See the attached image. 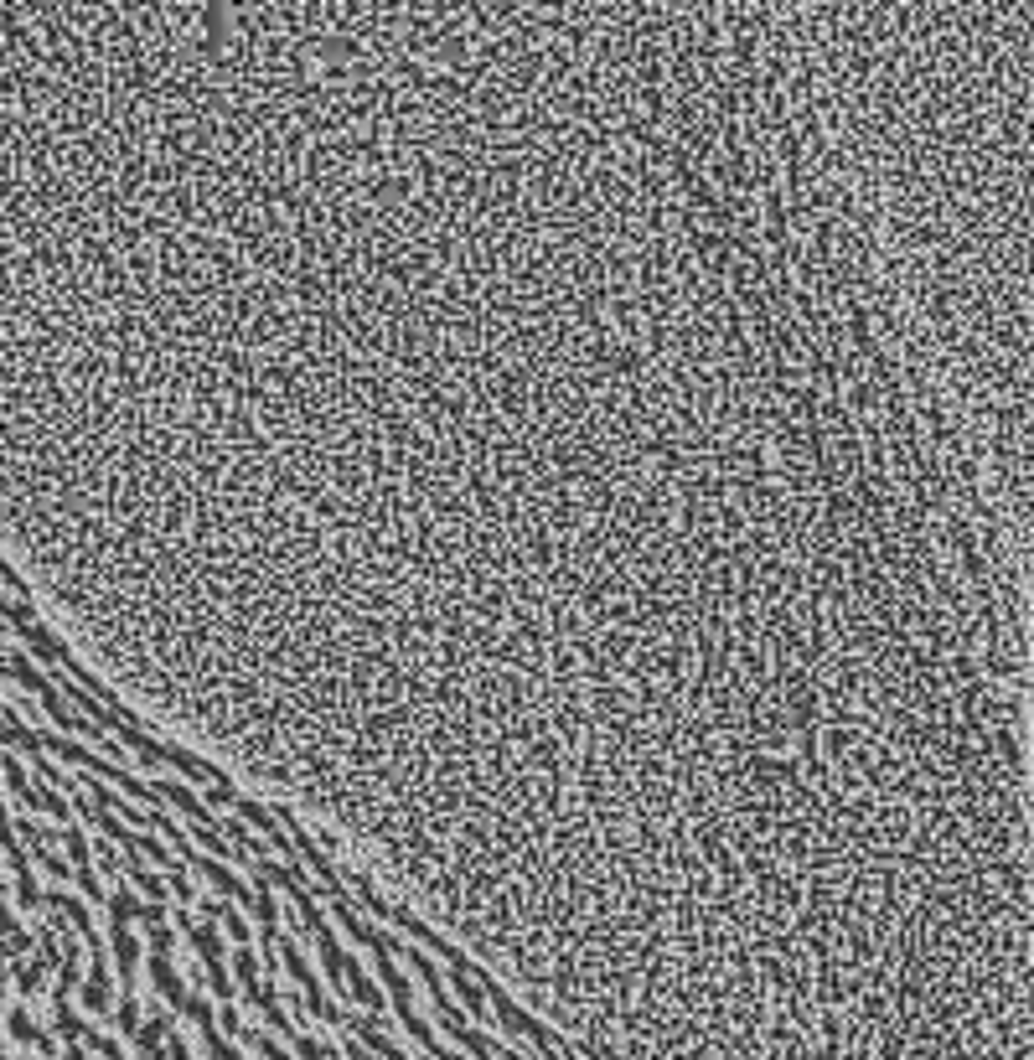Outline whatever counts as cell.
<instances>
[{
    "label": "cell",
    "mask_w": 1034,
    "mask_h": 1060,
    "mask_svg": "<svg viewBox=\"0 0 1034 1060\" xmlns=\"http://www.w3.org/2000/svg\"><path fill=\"white\" fill-rule=\"evenodd\" d=\"M83 1009L88 1014H109L114 1009V988L109 983H83Z\"/></svg>",
    "instance_id": "9c48e42d"
},
{
    "label": "cell",
    "mask_w": 1034,
    "mask_h": 1060,
    "mask_svg": "<svg viewBox=\"0 0 1034 1060\" xmlns=\"http://www.w3.org/2000/svg\"><path fill=\"white\" fill-rule=\"evenodd\" d=\"M218 921H223V926H228V936H233V942H238V947H249V921H243V916H238V911H223V916H218Z\"/></svg>",
    "instance_id": "7c38bea8"
},
{
    "label": "cell",
    "mask_w": 1034,
    "mask_h": 1060,
    "mask_svg": "<svg viewBox=\"0 0 1034 1060\" xmlns=\"http://www.w3.org/2000/svg\"><path fill=\"white\" fill-rule=\"evenodd\" d=\"M207 802H212V807H233V802H238V792H233V786L218 776V781L207 786Z\"/></svg>",
    "instance_id": "4fadbf2b"
},
{
    "label": "cell",
    "mask_w": 1034,
    "mask_h": 1060,
    "mask_svg": "<svg viewBox=\"0 0 1034 1060\" xmlns=\"http://www.w3.org/2000/svg\"><path fill=\"white\" fill-rule=\"evenodd\" d=\"M114 962H119V978H125V993L135 988V967H140V942L130 926H114Z\"/></svg>",
    "instance_id": "277c9868"
},
{
    "label": "cell",
    "mask_w": 1034,
    "mask_h": 1060,
    "mask_svg": "<svg viewBox=\"0 0 1034 1060\" xmlns=\"http://www.w3.org/2000/svg\"><path fill=\"white\" fill-rule=\"evenodd\" d=\"M109 916H114V926H130V921H145V900H140L135 890H119V895L109 900Z\"/></svg>",
    "instance_id": "8992f818"
},
{
    "label": "cell",
    "mask_w": 1034,
    "mask_h": 1060,
    "mask_svg": "<svg viewBox=\"0 0 1034 1060\" xmlns=\"http://www.w3.org/2000/svg\"><path fill=\"white\" fill-rule=\"evenodd\" d=\"M223 1029H228V1035H238V1014H233V1004H223Z\"/></svg>",
    "instance_id": "9a60e30c"
},
{
    "label": "cell",
    "mask_w": 1034,
    "mask_h": 1060,
    "mask_svg": "<svg viewBox=\"0 0 1034 1060\" xmlns=\"http://www.w3.org/2000/svg\"><path fill=\"white\" fill-rule=\"evenodd\" d=\"M99 864H104V874H109V869H119V854H114L109 843H99Z\"/></svg>",
    "instance_id": "5bb4252c"
},
{
    "label": "cell",
    "mask_w": 1034,
    "mask_h": 1060,
    "mask_svg": "<svg viewBox=\"0 0 1034 1060\" xmlns=\"http://www.w3.org/2000/svg\"><path fill=\"white\" fill-rule=\"evenodd\" d=\"M187 864H192V869H202V874H207V880H212V885H218V890H223L228 900H238V905H254V890H243V885L233 880V874H228V864H218V859H197V854H192Z\"/></svg>",
    "instance_id": "3957f363"
},
{
    "label": "cell",
    "mask_w": 1034,
    "mask_h": 1060,
    "mask_svg": "<svg viewBox=\"0 0 1034 1060\" xmlns=\"http://www.w3.org/2000/svg\"><path fill=\"white\" fill-rule=\"evenodd\" d=\"M150 983H156V988H161V998H166V1004H171V1009H187V993H192V988H187V983H181V978H176V967H171V957H150Z\"/></svg>",
    "instance_id": "7a4b0ae2"
},
{
    "label": "cell",
    "mask_w": 1034,
    "mask_h": 1060,
    "mask_svg": "<svg viewBox=\"0 0 1034 1060\" xmlns=\"http://www.w3.org/2000/svg\"><path fill=\"white\" fill-rule=\"evenodd\" d=\"M156 750H161V761H171L176 771H187L192 781H218V776H212V771H207L202 761H192V755H187V750H176V745H156Z\"/></svg>",
    "instance_id": "52a82bcc"
},
{
    "label": "cell",
    "mask_w": 1034,
    "mask_h": 1060,
    "mask_svg": "<svg viewBox=\"0 0 1034 1060\" xmlns=\"http://www.w3.org/2000/svg\"><path fill=\"white\" fill-rule=\"evenodd\" d=\"M311 936H316V952H321V962H326V978H331V988H347V952H342V942L331 936V926L326 921H316L311 926Z\"/></svg>",
    "instance_id": "6da1fadb"
},
{
    "label": "cell",
    "mask_w": 1034,
    "mask_h": 1060,
    "mask_svg": "<svg viewBox=\"0 0 1034 1060\" xmlns=\"http://www.w3.org/2000/svg\"><path fill=\"white\" fill-rule=\"evenodd\" d=\"M114 1019H119V1029H125V1035H135V1029H140V1004H135V993H125V998H119Z\"/></svg>",
    "instance_id": "8fae6325"
},
{
    "label": "cell",
    "mask_w": 1034,
    "mask_h": 1060,
    "mask_svg": "<svg viewBox=\"0 0 1034 1060\" xmlns=\"http://www.w3.org/2000/svg\"><path fill=\"white\" fill-rule=\"evenodd\" d=\"M233 973H238L243 993H254V988H259V957H254V947H238V957H233Z\"/></svg>",
    "instance_id": "ba28073f"
},
{
    "label": "cell",
    "mask_w": 1034,
    "mask_h": 1060,
    "mask_svg": "<svg viewBox=\"0 0 1034 1060\" xmlns=\"http://www.w3.org/2000/svg\"><path fill=\"white\" fill-rule=\"evenodd\" d=\"M238 1035H243V1045H254V1050H259L264 1060H290V1055H285V1050H280L275 1040L264 1035V1029H238Z\"/></svg>",
    "instance_id": "30bf717a"
},
{
    "label": "cell",
    "mask_w": 1034,
    "mask_h": 1060,
    "mask_svg": "<svg viewBox=\"0 0 1034 1060\" xmlns=\"http://www.w3.org/2000/svg\"><path fill=\"white\" fill-rule=\"evenodd\" d=\"M125 874H130V885H135V890H145V895H150V905H161V900H166V880H161V874H150V869H145V859H130V864H125Z\"/></svg>",
    "instance_id": "5b68a950"
},
{
    "label": "cell",
    "mask_w": 1034,
    "mask_h": 1060,
    "mask_svg": "<svg viewBox=\"0 0 1034 1060\" xmlns=\"http://www.w3.org/2000/svg\"><path fill=\"white\" fill-rule=\"evenodd\" d=\"M68 1060H83V1055H78V1050H68Z\"/></svg>",
    "instance_id": "2e32d148"
}]
</instances>
